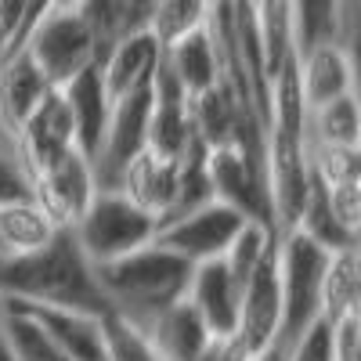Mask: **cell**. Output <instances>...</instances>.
Here are the masks:
<instances>
[{"mask_svg": "<svg viewBox=\"0 0 361 361\" xmlns=\"http://www.w3.org/2000/svg\"><path fill=\"white\" fill-rule=\"evenodd\" d=\"M0 296L18 307H58L80 314H105L98 267L83 257L73 231H58L37 253L0 260Z\"/></svg>", "mask_w": 361, "mask_h": 361, "instance_id": "1", "label": "cell"}, {"mask_svg": "<svg viewBox=\"0 0 361 361\" xmlns=\"http://www.w3.org/2000/svg\"><path fill=\"white\" fill-rule=\"evenodd\" d=\"M195 264L170 253L159 243H148L127 257L98 267V286L105 293V304L130 325L156 318L159 311L185 300Z\"/></svg>", "mask_w": 361, "mask_h": 361, "instance_id": "2", "label": "cell"}, {"mask_svg": "<svg viewBox=\"0 0 361 361\" xmlns=\"http://www.w3.org/2000/svg\"><path fill=\"white\" fill-rule=\"evenodd\" d=\"M69 231L76 238V246L83 250V257L94 267H102L156 243L159 221L148 217L141 206H134L123 192H98L94 202L87 206V214Z\"/></svg>", "mask_w": 361, "mask_h": 361, "instance_id": "3", "label": "cell"}, {"mask_svg": "<svg viewBox=\"0 0 361 361\" xmlns=\"http://www.w3.org/2000/svg\"><path fill=\"white\" fill-rule=\"evenodd\" d=\"M329 250L304 231L279 235V282H282V333L279 343L289 347L300 333L318 322V289Z\"/></svg>", "mask_w": 361, "mask_h": 361, "instance_id": "4", "label": "cell"}, {"mask_svg": "<svg viewBox=\"0 0 361 361\" xmlns=\"http://www.w3.org/2000/svg\"><path fill=\"white\" fill-rule=\"evenodd\" d=\"M22 51L33 58V66L44 73V80L54 90H62L87 66H98V47L76 11H47L29 29Z\"/></svg>", "mask_w": 361, "mask_h": 361, "instance_id": "5", "label": "cell"}, {"mask_svg": "<svg viewBox=\"0 0 361 361\" xmlns=\"http://www.w3.org/2000/svg\"><path fill=\"white\" fill-rule=\"evenodd\" d=\"M148 112H152V87L112 102L105 137L98 145V156L90 159L98 192H119L127 166L148 148Z\"/></svg>", "mask_w": 361, "mask_h": 361, "instance_id": "6", "label": "cell"}, {"mask_svg": "<svg viewBox=\"0 0 361 361\" xmlns=\"http://www.w3.org/2000/svg\"><path fill=\"white\" fill-rule=\"evenodd\" d=\"M250 221L238 214V209L209 199L188 214H180L166 224H159L156 243L166 246L170 253L185 257L188 264H206V260H217L228 253V246L235 243V235L243 231Z\"/></svg>", "mask_w": 361, "mask_h": 361, "instance_id": "7", "label": "cell"}, {"mask_svg": "<svg viewBox=\"0 0 361 361\" xmlns=\"http://www.w3.org/2000/svg\"><path fill=\"white\" fill-rule=\"evenodd\" d=\"M282 333V282H279V238L264 253V260L250 271L238 296V322H235V343L250 357L279 343Z\"/></svg>", "mask_w": 361, "mask_h": 361, "instance_id": "8", "label": "cell"}, {"mask_svg": "<svg viewBox=\"0 0 361 361\" xmlns=\"http://www.w3.org/2000/svg\"><path fill=\"white\" fill-rule=\"evenodd\" d=\"M29 188H33V199L40 202L44 214L62 228H76V221L87 214V206L98 195V180H94V166L90 159L73 148L62 159L47 163L44 170H37L29 177Z\"/></svg>", "mask_w": 361, "mask_h": 361, "instance_id": "9", "label": "cell"}, {"mask_svg": "<svg viewBox=\"0 0 361 361\" xmlns=\"http://www.w3.org/2000/svg\"><path fill=\"white\" fill-rule=\"evenodd\" d=\"M192 148H199V141L192 130L188 94L170 76V69L159 62L156 80H152V112H148V148L145 152L180 163Z\"/></svg>", "mask_w": 361, "mask_h": 361, "instance_id": "10", "label": "cell"}, {"mask_svg": "<svg viewBox=\"0 0 361 361\" xmlns=\"http://www.w3.org/2000/svg\"><path fill=\"white\" fill-rule=\"evenodd\" d=\"M119 192H123L134 206H141L148 217L166 224L180 214V206H185V163L141 152L127 166L123 180H119Z\"/></svg>", "mask_w": 361, "mask_h": 361, "instance_id": "11", "label": "cell"}, {"mask_svg": "<svg viewBox=\"0 0 361 361\" xmlns=\"http://www.w3.org/2000/svg\"><path fill=\"white\" fill-rule=\"evenodd\" d=\"M76 148V134H73V119H69V109L62 102L58 90L33 109V116L25 119L15 134V152L25 166V173L33 177L37 170H44L47 163L62 159L66 152Z\"/></svg>", "mask_w": 361, "mask_h": 361, "instance_id": "12", "label": "cell"}, {"mask_svg": "<svg viewBox=\"0 0 361 361\" xmlns=\"http://www.w3.org/2000/svg\"><path fill=\"white\" fill-rule=\"evenodd\" d=\"M238 296H243V282L231 275V267L224 264V257L195 264L185 300L192 304V311L202 318L209 336H235Z\"/></svg>", "mask_w": 361, "mask_h": 361, "instance_id": "13", "label": "cell"}, {"mask_svg": "<svg viewBox=\"0 0 361 361\" xmlns=\"http://www.w3.org/2000/svg\"><path fill=\"white\" fill-rule=\"evenodd\" d=\"M296 73H300V90H304V105L322 109L343 94H354V54H347L333 40L307 44L296 51Z\"/></svg>", "mask_w": 361, "mask_h": 361, "instance_id": "14", "label": "cell"}, {"mask_svg": "<svg viewBox=\"0 0 361 361\" xmlns=\"http://www.w3.org/2000/svg\"><path fill=\"white\" fill-rule=\"evenodd\" d=\"M163 62V44L148 33V29H141V33H130L119 40L102 62V83L109 90V102H119L134 94V90H145L152 87L156 80V69Z\"/></svg>", "mask_w": 361, "mask_h": 361, "instance_id": "15", "label": "cell"}, {"mask_svg": "<svg viewBox=\"0 0 361 361\" xmlns=\"http://www.w3.org/2000/svg\"><path fill=\"white\" fill-rule=\"evenodd\" d=\"M58 94H62V102L69 109L76 148L87 159H94L98 145L105 137V127H109V116H112V102H109V90L102 83V69L87 66L80 76H73L62 90H58Z\"/></svg>", "mask_w": 361, "mask_h": 361, "instance_id": "16", "label": "cell"}, {"mask_svg": "<svg viewBox=\"0 0 361 361\" xmlns=\"http://www.w3.org/2000/svg\"><path fill=\"white\" fill-rule=\"evenodd\" d=\"M134 329L148 340V347L156 350L159 361H195L206 350V343L214 340L188 300H177L173 307L159 311L156 318H148Z\"/></svg>", "mask_w": 361, "mask_h": 361, "instance_id": "17", "label": "cell"}, {"mask_svg": "<svg viewBox=\"0 0 361 361\" xmlns=\"http://www.w3.org/2000/svg\"><path fill=\"white\" fill-rule=\"evenodd\" d=\"M51 90L54 87L44 80V73L33 66V58L22 47L11 54H0V127L15 137L18 127L33 116V109Z\"/></svg>", "mask_w": 361, "mask_h": 361, "instance_id": "18", "label": "cell"}, {"mask_svg": "<svg viewBox=\"0 0 361 361\" xmlns=\"http://www.w3.org/2000/svg\"><path fill=\"white\" fill-rule=\"evenodd\" d=\"M22 311L44 329L47 340L62 350L69 361H109L105 329H102V318L98 314L58 311V307H22Z\"/></svg>", "mask_w": 361, "mask_h": 361, "instance_id": "19", "label": "cell"}, {"mask_svg": "<svg viewBox=\"0 0 361 361\" xmlns=\"http://www.w3.org/2000/svg\"><path fill=\"white\" fill-rule=\"evenodd\" d=\"M361 267H357V246L333 250L322 271V289H318V322L329 329L340 325L343 318L361 314Z\"/></svg>", "mask_w": 361, "mask_h": 361, "instance_id": "20", "label": "cell"}, {"mask_svg": "<svg viewBox=\"0 0 361 361\" xmlns=\"http://www.w3.org/2000/svg\"><path fill=\"white\" fill-rule=\"evenodd\" d=\"M163 66L170 69V76L180 83V90L188 98L214 87L221 76V62H217V47H214V37L206 33V25L163 47Z\"/></svg>", "mask_w": 361, "mask_h": 361, "instance_id": "21", "label": "cell"}, {"mask_svg": "<svg viewBox=\"0 0 361 361\" xmlns=\"http://www.w3.org/2000/svg\"><path fill=\"white\" fill-rule=\"evenodd\" d=\"M62 231L37 199H15V202H0V260L8 257H25L44 250L51 238Z\"/></svg>", "mask_w": 361, "mask_h": 361, "instance_id": "22", "label": "cell"}, {"mask_svg": "<svg viewBox=\"0 0 361 361\" xmlns=\"http://www.w3.org/2000/svg\"><path fill=\"white\" fill-rule=\"evenodd\" d=\"M307 137H311V145H322V148H350V152H357V145H361L357 94H343L322 109H311Z\"/></svg>", "mask_w": 361, "mask_h": 361, "instance_id": "23", "label": "cell"}, {"mask_svg": "<svg viewBox=\"0 0 361 361\" xmlns=\"http://www.w3.org/2000/svg\"><path fill=\"white\" fill-rule=\"evenodd\" d=\"M217 4L221 0H156L152 18H148V33H152L163 47H170L173 40L202 29L209 11Z\"/></svg>", "mask_w": 361, "mask_h": 361, "instance_id": "24", "label": "cell"}, {"mask_svg": "<svg viewBox=\"0 0 361 361\" xmlns=\"http://www.w3.org/2000/svg\"><path fill=\"white\" fill-rule=\"evenodd\" d=\"M4 336H8V354L11 361H69L58 350L44 329L29 318L22 307L4 300Z\"/></svg>", "mask_w": 361, "mask_h": 361, "instance_id": "25", "label": "cell"}, {"mask_svg": "<svg viewBox=\"0 0 361 361\" xmlns=\"http://www.w3.org/2000/svg\"><path fill=\"white\" fill-rule=\"evenodd\" d=\"M98 47V62L127 37V0H80L73 8Z\"/></svg>", "mask_w": 361, "mask_h": 361, "instance_id": "26", "label": "cell"}, {"mask_svg": "<svg viewBox=\"0 0 361 361\" xmlns=\"http://www.w3.org/2000/svg\"><path fill=\"white\" fill-rule=\"evenodd\" d=\"M318 185V180H314ZM329 217L336 221V228L357 243V231H361V173L357 177H343L333 180V185H318Z\"/></svg>", "mask_w": 361, "mask_h": 361, "instance_id": "27", "label": "cell"}, {"mask_svg": "<svg viewBox=\"0 0 361 361\" xmlns=\"http://www.w3.org/2000/svg\"><path fill=\"white\" fill-rule=\"evenodd\" d=\"M102 329H105L109 361H159L156 350L148 347V340L137 333L130 322L119 318V314L105 311V314H102Z\"/></svg>", "mask_w": 361, "mask_h": 361, "instance_id": "28", "label": "cell"}, {"mask_svg": "<svg viewBox=\"0 0 361 361\" xmlns=\"http://www.w3.org/2000/svg\"><path fill=\"white\" fill-rule=\"evenodd\" d=\"M333 4L336 0H293V22H296V51L307 44L329 40L333 29Z\"/></svg>", "mask_w": 361, "mask_h": 361, "instance_id": "29", "label": "cell"}, {"mask_svg": "<svg viewBox=\"0 0 361 361\" xmlns=\"http://www.w3.org/2000/svg\"><path fill=\"white\" fill-rule=\"evenodd\" d=\"M15 199H33V188H29V173L15 152V141H0V202Z\"/></svg>", "mask_w": 361, "mask_h": 361, "instance_id": "30", "label": "cell"}, {"mask_svg": "<svg viewBox=\"0 0 361 361\" xmlns=\"http://www.w3.org/2000/svg\"><path fill=\"white\" fill-rule=\"evenodd\" d=\"M286 361H333V329L314 322L307 333H300L286 347Z\"/></svg>", "mask_w": 361, "mask_h": 361, "instance_id": "31", "label": "cell"}, {"mask_svg": "<svg viewBox=\"0 0 361 361\" xmlns=\"http://www.w3.org/2000/svg\"><path fill=\"white\" fill-rule=\"evenodd\" d=\"M333 361H361V314L333 325Z\"/></svg>", "mask_w": 361, "mask_h": 361, "instance_id": "32", "label": "cell"}, {"mask_svg": "<svg viewBox=\"0 0 361 361\" xmlns=\"http://www.w3.org/2000/svg\"><path fill=\"white\" fill-rule=\"evenodd\" d=\"M253 361H286V347H282V343H271L267 350L253 354Z\"/></svg>", "mask_w": 361, "mask_h": 361, "instance_id": "33", "label": "cell"}, {"mask_svg": "<svg viewBox=\"0 0 361 361\" xmlns=\"http://www.w3.org/2000/svg\"><path fill=\"white\" fill-rule=\"evenodd\" d=\"M0 361H11V354H8V336H4V296H0Z\"/></svg>", "mask_w": 361, "mask_h": 361, "instance_id": "34", "label": "cell"}, {"mask_svg": "<svg viewBox=\"0 0 361 361\" xmlns=\"http://www.w3.org/2000/svg\"><path fill=\"white\" fill-rule=\"evenodd\" d=\"M80 0H54V11H73Z\"/></svg>", "mask_w": 361, "mask_h": 361, "instance_id": "35", "label": "cell"}, {"mask_svg": "<svg viewBox=\"0 0 361 361\" xmlns=\"http://www.w3.org/2000/svg\"><path fill=\"white\" fill-rule=\"evenodd\" d=\"M250 4H257V0H250Z\"/></svg>", "mask_w": 361, "mask_h": 361, "instance_id": "36", "label": "cell"}]
</instances>
